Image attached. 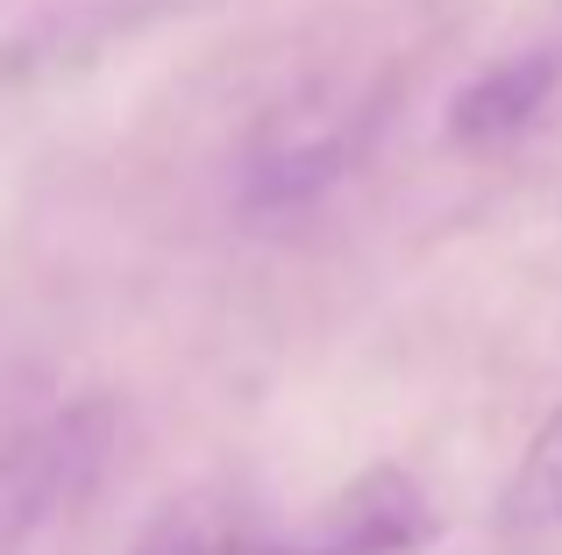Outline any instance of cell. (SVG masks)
Segmentation results:
<instances>
[{
    "label": "cell",
    "mask_w": 562,
    "mask_h": 555,
    "mask_svg": "<svg viewBox=\"0 0 562 555\" xmlns=\"http://www.w3.org/2000/svg\"><path fill=\"white\" fill-rule=\"evenodd\" d=\"M363 143V114L342 100H292L249 136L243 150V207L249 214H292L321 200Z\"/></svg>",
    "instance_id": "obj_1"
},
{
    "label": "cell",
    "mask_w": 562,
    "mask_h": 555,
    "mask_svg": "<svg viewBox=\"0 0 562 555\" xmlns=\"http://www.w3.org/2000/svg\"><path fill=\"white\" fill-rule=\"evenodd\" d=\"M108 449V414L71 406V414L29 428L14 449H0V555H14L57 506H71L100 471Z\"/></svg>",
    "instance_id": "obj_2"
},
{
    "label": "cell",
    "mask_w": 562,
    "mask_h": 555,
    "mask_svg": "<svg viewBox=\"0 0 562 555\" xmlns=\"http://www.w3.org/2000/svg\"><path fill=\"white\" fill-rule=\"evenodd\" d=\"M506 528H520V534L562 528V414L535 434V449H527L520 471H513V491H506Z\"/></svg>",
    "instance_id": "obj_4"
},
{
    "label": "cell",
    "mask_w": 562,
    "mask_h": 555,
    "mask_svg": "<svg viewBox=\"0 0 562 555\" xmlns=\"http://www.w3.org/2000/svg\"><path fill=\"white\" fill-rule=\"evenodd\" d=\"M136 555H285V548H257V542H243V534L206 528V520H165Z\"/></svg>",
    "instance_id": "obj_5"
},
{
    "label": "cell",
    "mask_w": 562,
    "mask_h": 555,
    "mask_svg": "<svg viewBox=\"0 0 562 555\" xmlns=\"http://www.w3.org/2000/svg\"><path fill=\"white\" fill-rule=\"evenodd\" d=\"M562 86V43H535V50H513L498 65H484L477 79L456 93L449 107V136L463 150H498V143L527 136L541 122V107Z\"/></svg>",
    "instance_id": "obj_3"
}]
</instances>
